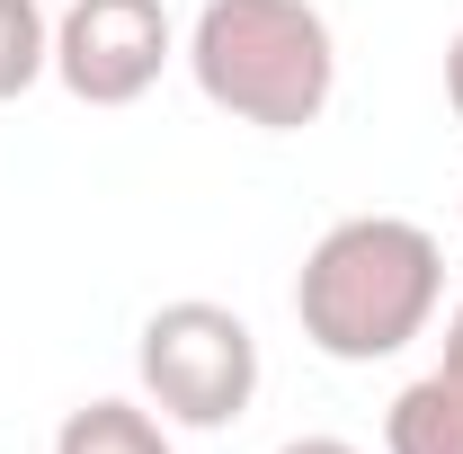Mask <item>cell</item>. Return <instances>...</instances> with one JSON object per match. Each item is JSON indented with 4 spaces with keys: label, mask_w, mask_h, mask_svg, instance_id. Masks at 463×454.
<instances>
[{
    "label": "cell",
    "mask_w": 463,
    "mask_h": 454,
    "mask_svg": "<svg viewBox=\"0 0 463 454\" xmlns=\"http://www.w3.org/2000/svg\"><path fill=\"white\" fill-rule=\"evenodd\" d=\"M54 454H170V419L152 401H80L54 428Z\"/></svg>",
    "instance_id": "obj_6"
},
{
    "label": "cell",
    "mask_w": 463,
    "mask_h": 454,
    "mask_svg": "<svg viewBox=\"0 0 463 454\" xmlns=\"http://www.w3.org/2000/svg\"><path fill=\"white\" fill-rule=\"evenodd\" d=\"M446 108L463 116V36H455V45H446Z\"/></svg>",
    "instance_id": "obj_8"
},
{
    "label": "cell",
    "mask_w": 463,
    "mask_h": 454,
    "mask_svg": "<svg viewBox=\"0 0 463 454\" xmlns=\"http://www.w3.org/2000/svg\"><path fill=\"white\" fill-rule=\"evenodd\" d=\"M178 54L161 0H71L54 18V80L80 108H134Z\"/></svg>",
    "instance_id": "obj_4"
},
{
    "label": "cell",
    "mask_w": 463,
    "mask_h": 454,
    "mask_svg": "<svg viewBox=\"0 0 463 454\" xmlns=\"http://www.w3.org/2000/svg\"><path fill=\"white\" fill-rule=\"evenodd\" d=\"M446 303V250L410 214H347L303 250L294 321L330 365H383L410 339H428Z\"/></svg>",
    "instance_id": "obj_1"
},
{
    "label": "cell",
    "mask_w": 463,
    "mask_h": 454,
    "mask_svg": "<svg viewBox=\"0 0 463 454\" xmlns=\"http://www.w3.org/2000/svg\"><path fill=\"white\" fill-rule=\"evenodd\" d=\"M383 454H463V303L446 312V347H437V365L392 401V419H383Z\"/></svg>",
    "instance_id": "obj_5"
},
{
    "label": "cell",
    "mask_w": 463,
    "mask_h": 454,
    "mask_svg": "<svg viewBox=\"0 0 463 454\" xmlns=\"http://www.w3.org/2000/svg\"><path fill=\"white\" fill-rule=\"evenodd\" d=\"M134 374H143V401H152L170 428L214 437L232 419H250V401H259V330H250L232 303L178 294V303H161V312L143 321Z\"/></svg>",
    "instance_id": "obj_3"
},
{
    "label": "cell",
    "mask_w": 463,
    "mask_h": 454,
    "mask_svg": "<svg viewBox=\"0 0 463 454\" xmlns=\"http://www.w3.org/2000/svg\"><path fill=\"white\" fill-rule=\"evenodd\" d=\"M187 71L232 125L303 134L339 90V36L312 0H205L187 27Z\"/></svg>",
    "instance_id": "obj_2"
},
{
    "label": "cell",
    "mask_w": 463,
    "mask_h": 454,
    "mask_svg": "<svg viewBox=\"0 0 463 454\" xmlns=\"http://www.w3.org/2000/svg\"><path fill=\"white\" fill-rule=\"evenodd\" d=\"M277 454H356V446H347V437H286Z\"/></svg>",
    "instance_id": "obj_9"
},
{
    "label": "cell",
    "mask_w": 463,
    "mask_h": 454,
    "mask_svg": "<svg viewBox=\"0 0 463 454\" xmlns=\"http://www.w3.org/2000/svg\"><path fill=\"white\" fill-rule=\"evenodd\" d=\"M54 71V18L36 0H0V108Z\"/></svg>",
    "instance_id": "obj_7"
}]
</instances>
